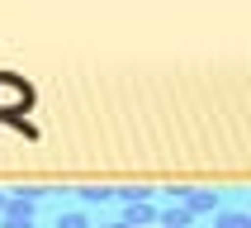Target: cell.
<instances>
[{
  "instance_id": "9c48e42d",
  "label": "cell",
  "mask_w": 251,
  "mask_h": 228,
  "mask_svg": "<svg viewBox=\"0 0 251 228\" xmlns=\"http://www.w3.org/2000/svg\"><path fill=\"white\" fill-rule=\"evenodd\" d=\"M0 228H33V214H14V209H5V214H0Z\"/></svg>"
},
{
  "instance_id": "7a4b0ae2",
  "label": "cell",
  "mask_w": 251,
  "mask_h": 228,
  "mask_svg": "<svg viewBox=\"0 0 251 228\" xmlns=\"http://www.w3.org/2000/svg\"><path fill=\"white\" fill-rule=\"evenodd\" d=\"M218 204H223V200L213 195V190H180V209L190 214V219H199V214H218Z\"/></svg>"
},
{
  "instance_id": "30bf717a",
  "label": "cell",
  "mask_w": 251,
  "mask_h": 228,
  "mask_svg": "<svg viewBox=\"0 0 251 228\" xmlns=\"http://www.w3.org/2000/svg\"><path fill=\"white\" fill-rule=\"evenodd\" d=\"M5 209H10V195H5V190H0V214H5Z\"/></svg>"
},
{
  "instance_id": "3957f363",
  "label": "cell",
  "mask_w": 251,
  "mask_h": 228,
  "mask_svg": "<svg viewBox=\"0 0 251 228\" xmlns=\"http://www.w3.org/2000/svg\"><path fill=\"white\" fill-rule=\"evenodd\" d=\"M119 224H128V228H156V204H124Z\"/></svg>"
},
{
  "instance_id": "6da1fadb",
  "label": "cell",
  "mask_w": 251,
  "mask_h": 228,
  "mask_svg": "<svg viewBox=\"0 0 251 228\" xmlns=\"http://www.w3.org/2000/svg\"><path fill=\"white\" fill-rule=\"evenodd\" d=\"M28 86L24 81H14L10 71H0V119H10V124H19L28 133V124H24V110H28Z\"/></svg>"
},
{
  "instance_id": "277c9868",
  "label": "cell",
  "mask_w": 251,
  "mask_h": 228,
  "mask_svg": "<svg viewBox=\"0 0 251 228\" xmlns=\"http://www.w3.org/2000/svg\"><path fill=\"white\" fill-rule=\"evenodd\" d=\"M5 195H10V209L14 214H33L38 200H43V190H38V185H19V190H5Z\"/></svg>"
},
{
  "instance_id": "5b68a950",
  "label": "cell",
  "mask_w": 251,
  "mask_h": 228,
  "mask_svg": "<svg viewBox=\"0 0 251 228\" xmlns=\"http://www.w3.org/2000/svg\"><path fill=\"white\" fill-rule=\"evenodd\" d=\"M81 195V209H95V204H114V190L109 185H85V190H76Z\"/></svg>"
},
{
  "instance_id": "ba28073f",
  "label": "cell",
  "mask_w": 251,
  "mask_h": 228,
  "mask_svg": "<svg viewBox=\"0 0 251 228\" xmlns=\"http://www.w3.org/2000/svg\"><path fill=\"white\" fill-rule=\"evenodd\" d=\"M57 228H90L85 209H57Z\"/></svg>"
},
{
  "instance_id": "8992f818",
  "label": "cell",
  "mask_w": 251,
  "mask_h": 228,
  "mask_svg": "<svg viewBox=\"0 0 251 228\" xmlns=\"http://www.w3.org/2000/svg\"><path fill=\"white\" fill-rule=\"evenodd\" d=\"M156 224H161V228H190L195 219H190L180 204H166V209H156Z\"/></svg>"
},
{
  "instance_id": "8fae6325",
  "label": "cell",
  "mask_w": 251,
  "mask_h": 228,
  "mask_svg": "<svg viewBox=\"0 0 251 228\" xmlns=\"http://www.w3.org/2000/svg\"><path fill=\"white\" fill-rule=\"evenodd\" d=\"M104 228H128V224H119V219H114V224H104Z\"/></svg>"
},
{
  "instance_id": "7c38bea8",
  "label": "cell",
  "mask_w": 251,
  "mask_h": 228,
  "mask_svg": "<svg viewBox=\"0 0 251 228\" xmlns=\"http://www.w3.org/2000/svg\"><path fill=\"white\" fill-rule=\"evenodd\" d=\"M156 228H161V224H156Z\"/></svg>"
},
{
  "instance_id": "52a82bcc",
  "label": "cell",
  "mask_w": 251,
  "mask_h": 228,
  "mask_svg": "<svg viewBox=\"0 0 251 228\" xmlns=\"http://www.w3.org/2000/svg\"><path fill=\"white\" fill-rule=\"evenodd\" d=\"M213 228H251V214H242V209H223V214H213Z\"/></svg>"
}]
</instances>
